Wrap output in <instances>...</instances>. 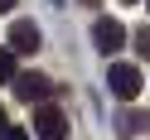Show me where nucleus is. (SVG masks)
Wrapping results in <instances>:
<instances>
[{
	"mask_svg": "<svg viewBox=\"0 0 150 140\" xmlns=\"http://www.w3.org/2000/svg\"><path fill=\"white\" fill-rule=\"evenodd\" d=\"M10 49L15 53H34V49H39V29H34L29 20H15L10 24Z\"/></svg>",
	"mask_w": 150,
	"mask_h": 140,
	"instance_id": "39448f33",
	"label": "nucleus"
},
{
	"mask_svg": "<svg viewBox=\"0 0 150 140\" xmlns=\"http://www.w3.org/2000/svg\"><path fill=\"white\" fill-rule=\"evenodd\" d=\"M34 135L39 140H68V121H63V111L53 106V101H39V111H34Z\"/></svg>",
	"mask_w": 150,
	"mask_h": 140,
	"instance_id": "f257e3e1",
	"label": "nucleus"
},
{
	"mask_svg": "<svg viewBox=\"0 0 150 140\" xmlns=\"http://www.w3.org/2000/svg\"><path fill=\"white\" fill-rule=\"evenodd\" d=\"M0 140H29V130H24V126H5V130H0Z\"/></svg>",
	"mask_w": 150,
	"mask_h": 140,
	"instance_id": "6e6552de",
	"label": "nucleus"
},
{
	"mask_svg": "<svg viewBox=\"0 0 150 140\" xmlns=\"http://www.w3.org/2000/svg\"><path fill=\"white\" fill-rule=\"evenodd\" d=\"M0 130H5V106H0Z\"/></svg>",
	"mask_w": 150,
	"mask_h": 140,
	"instance_id": "9b49d317",
	"label": "nucleus"
},
{
	"mask_svg": "<svg viewBox=\"0 0 150 140\" xmlns=\"http://www.w3.org/2000/svg\"><path fill=\"white\" fill-rule=\"evenodd\" d=\"M92 39H97L102 53H116L121 44H126V29H121L116 20H97V29H92Z\"/></svg>",
	"mask_w": 150,
	"mask_h": 140,
	"instance_id": "20e7f679",
	"label": "nucleus"
},
{
	"mask_svg": "<svg viewBox=\"0 0 150 140\" xmlns=\"http://www.w3.org/2000/svg\"><path fill=\"white\" fill-rule=\"evenodd\" d=\"M136 44H140V53L150 58V29H140V34H136Z\"/></svg>",
	"mask_w": 150,
	"mask_h": 140,
	"instance_id": "1a4fd4ad",
	"label": "nucleus"
},
{
	"mask_svg": "<svg viewBox=\"0 0 150 140\" xmlns=\"http://www.w3.org/2000/svg\"><path fill=\"white\" fill-rule=\"evenodd\" d=\"M15 49H0V82H15Z\"/></svg>",
	"mask_w": 150,
	"mask_h": 140,
	"instance_id": "0eeeda50",
	"label": "nucleus"
},
{
	"mask_svg": "<svg viewBox=\"0 0 150 140\" xmlns=\"http://www.w3.org/2000/svg\"><path fill=\"white\" fill-rule=\"evenodd\" d=\"M121 5H136V0H121Z\"/></svg>",
	"mask_w": 150,
	"mask_h": 140,
	"instance_id": "f8f14e48",
	"label": "nucleus"
},
{
	"mask_svg": "<svg viewBox=\"0 0 150 140\" xmlns=\"http://www.w3.org/2000/svg\"><path fill=\"white\" fill-rule=\"evenodd\" d=\"M107 87L116 92L121 101H136V97H140V68H136V63H111Z\"/></svg>",
	"mask_w": 150,
	"mask_h": 140,
	"instance_id": "f03ea898",
	"label": "nucleus"
},
{
	"mask_svg": "<svg viewBox=\"0 0 150 140\" xmlns=\"http://www.w3.org/2000/svg\"><path fill=\"white\" fill-rule=\"evenodd\" d=\"M5 10H15V0H0V15H5Z\"/></svg>",
	"mask_w": 150,
	"mask_h": 140,
	"instance_id": "9d476101",
	"label": "nucleus"
},
{
	"mask_svg": "<svg viewBox=\"0 0 150 140\" xmlns=\"http://www.w3.org/2000/svg\"><path fill=\"white\" fill-rule=\"evenodd\" d=\"M116 126H121V135H136V130H145V126H150V111H145V116H140V111H121Z\"/></svg>",
	"mask_w": 150,
	"mask_h": 140,
	"instance_id": "423d86ee",
	"label": "nucleus"
},
{
	"mask_svg": "<svg viewBox=\"0 0 150 140\" xmlns=\"http://www.w3.org/2000/svg\"><path fill=\"white\" fill-rule=\"evenodd\" d=\"M15 97L20 101H49L53 97V82L44 72H15Z\"/></svg>",
	"mask_w": 150,
	"mask_h": 140,
	"instance_id": "7ed1b4c3",
	"label": "nucleus"
}]
</instances>
